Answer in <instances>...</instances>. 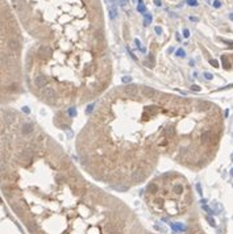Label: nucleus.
Masks as SVG:
<instances>
[{
  "label": "nucleus",
  "mask_w": 233,
  "mask_h": 234,
  "mask_svg": "<svg viewBox=\"0 0 233 234\" xmlns=\"http://www.w3.org/2000/svg\"><path fill=\"white\" fill-rule=\"evenodd\" d=\"M141 234H160V233H150V232L145 230V232H142ZM174 234H206V233H204V230H203V229L200 228L199 222L195 221V222H191L190 225H188L183 232H181V233H174Z\"/></svg>",
  "instance_id": "423d86ee"
},
{
  "label": "nucleus",
  "mask_w": 233,
  "mask_h": 234,
  "mask_svg": "<svg viewBox=\"0 0 233 234\" xmlns=\"http://www.w3.org/2000/svg\"><path fill=\"white\" fill-rule=\"evenodd\" d=\"M20 24L36 40L28 50V78L50 88L57 103H88L111 83L100 0H12Z\"/></svg>",
  "instance_id": "f03ea898"
},
{
  "label": "nucleus",
  "mask_w": 233,
  "mask_h": 234,
  "mask_svg": "<svg viewBox=\"0 0 233 234\" xmlns=\"http://www.w3.org/2000/svg\"><path fill=\"white\" fill-rule=\"evenodd\" d=\"M224 115L212 101L169 95L144 86L110 91L78 137L91 176L127 191L144 183L162 155L194 171L215 159Z\"/></svg>",
  "instance_id": "f257e3e1"
},
{
  "label": "nucleus",
  "mask_w": 233,
  "mask_h": 234,
  "mask_svg": "<svg viewBox=\"0 0 233 234\" xmlns=\"http://www.w3.org/2000/svg\"><path fill=\"white\" fill-rule=\"evenodd\" d=\"M148 209L162 220H182L194 212V192L183 175L162 174L149 182L144 191Z\"/></svg>",
  "instance_id": "20e7f679"
},
{
  "label": "nucleus",
  "mask_w": 233,
  "mask_h": 234,
  "mask_svg": "<svg viewBox=\"0 0 233 234\" xmlns=\"http://www.w3.org/2000/svg\"><path fill=\"white\" fill-rule=\"evenodd\" d=\"M17 157L29 159V146ZM48 170H0L2 189L31 234H141L146 229L121 200L86 180L54 146Z\"/></svg>",
  "instance_id": "7ed1b4c3"
},
{
  "label": "nucleus",
  "mask_w": 233,
  "mask_h": 234,
  "mask_svg": "<svg viewBox=\"0 0 233 234\" xmlns=\"http://www.w3.org/2000/svg\"><path fill=\"white\" fill-rule=\"evenodd\" d=\"M23 50L19 20L7 0H0V84L8 92L19 90L20 58Z\"/></svg>",
  "instance_id": "39448f33"
}]
</instances>
